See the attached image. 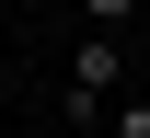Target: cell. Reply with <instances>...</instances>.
Segmentation results:
<instances>
[{
  "label": "cell",
  "instance_id": "6da1fadb",
  "mask_svg": "<svg viewBox=\"0 0 150 138\" xmlns=\"http://www.w3.org/2000/svg\"><path fill=\"white\" fill-rule=\"evenodd\" d=\"M115 81H127V46H115V23H93V35L69 46V104H81V115H93V104L115 92Z\"/></svg>",
  "mask_w": 150,
  "mask_h": 138
},
{
  "label": "cell",
  "instance_id": "7a4b0ae2",
  "mask_svg": "<svg viewBox=\"0 0 150 138\" xmlns=\"http://www.w3.org/2000/svg\"><path fill=\"white\" fill-rule=\"evenodd\" d=\"M81 12H93V23H127V12H139V0H81Z\"/></svg>",
  "mask_w": 150,
  "mask_h": 138
},
{
  "label": "cell",
  "instance_id": "3957f363",
  "mask_svg": "<svg viewBox=\"0 0 150 138\" xmlns=\"http://www.w3.org/2000/svg\"><path fill=\"white\" fill-rule=\"evenodd\" d=\"M115 138H150V104H127V115H115Z\"/></svg>",
  "mask_w": 150,
  "mask_h": 138
}]
</instances>
